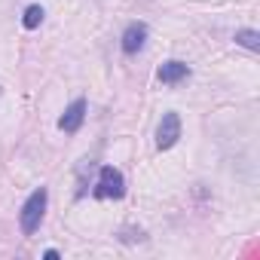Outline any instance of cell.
Wrapping results in <instances>:
<instances>
[{
    "instance_id": "7",
    "label": "cell",
    "mask_w": 260,
    "mask_h": 260,
    "mask_svg": "<svg viewBox=\"0 0 260 260\" xmlns=\"http://www.w3.org/2000/svg\"><path fill=\"white\" fill-rule=\"evenodd\" d=\"M236 43L245 46V49H251V52H257L260 49V34L254 28H242V31H236Z\"/></svg>"
},
{
    "instance_id": "8",
    "label": "cell",
    "mask_w": 260,
    "mask_h": 260,
    "mask_svg": "<svg viewBox=\"0 0 260 260\" xmlns=\"http://www.w3.org/2000/svg\"><path fill=\"white\" fill-rule=\"evenodd\" d=\"M43 7L40 4H31L28 10H25V16H22V25L28 28V31H34V28H40V22H43Z\"/></svg>"
},
{
    "instance_id": "6",
    "label": "cell",
    "mask_w": 260,
    "mask_h": 260,
    "mask_svg": "<svg viewBox=\"0 0 260 260\" xmlns=\"http://www.w3.org/2000/svg\"><path fill=\"white\" fill-rule=\"evenodd\" d=\"M190 77V68L184 64V61H166L162 68H159V83L162 86H178V83H184Z\"/></svg>"
},
{
    "instance_id": "5",
    "label": "cell",
    "mask_w": 260,
    "mask_h": 260,
    "mask_svg": "<svg viewBox=\"0 0 260 260\" xmlns=\"http://www.w3.org/2000/svg\"><path fill=\"white\" fill-rule=\"evenodd\" d=\"M83 119H86V98H74L64 107L61 119H58V128H61V132H68V135H74V132H80Z\"/></svg>"
},
{
    "instance_id": "3",
    "label": "cell",
    "mask_w": 260,
    "mask_h": 260,
    "mask_svg": "<svg viewBox=\"0 0 260 260\" xmlns=\"http://www.w3.org/2000/svg\"><path fill=\"white\" fill-rule=\"evenodd\" d=\"M178 138H181V116L175 110H169V113H162V119L156 125V147L172 150L178 144Z\"/></svg>"
},
{
    "instance_id": "4",
    "label": "cell",
    "mask_w": 260,
    "mask_h": 260,
    "mask_svg": "<svg viewBox=\"0 0 260 260\" xmlns=\"http://www.w3.org/2000/svg\"><path fill=\"white\" fill-rule=\"evenodd\" d=\"M147 37H150V28H147L144 22H132V25L122 31L119 46H122V52H125V55H138V52L147 46Z\"/></svg>"
},
{
    "instance_id": "2",
    "label": "cell",
    "mask_w": 260,
    "mask_h": 260,
    "mask_svg": "<svg viewBox=\"0 0 260 260\" xmlns=\"http://www.w3.org/2000/svg\"><path fill=\"white\" fill-rule=\"evenodd\" d=\"M92 196L95 199H122L125 196V178L119 169L113 166H101L98 169V181L92 187Z\"/></svg>"
},
{
    "instance_id": "1",
    "label": "cell",
    "mask_w": 260,
    "mask_h": 260,
    "mask_svg": "<svg viewBox=\"0 0 260 260\" xmlns=\"http://www.w3.org/2000/svg\"><path fill=\"white\" fill-rule=\"evenodd\" d=\"M46 202H49V190H46V187H37V190L25 199V205H22V211H19V226H22L25 236H34V233L40 230L43 214H46Z\"/></svg>"
}]
</instances>
